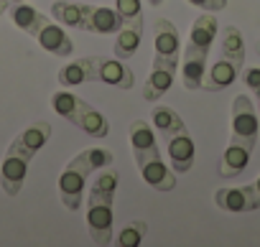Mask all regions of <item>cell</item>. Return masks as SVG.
<instances>
[{
  "label": "cell",
  "instance_id": "1",
  "mask_svg": "<svg viewBox=\"0 0 260 247\" xmlns=\"http://www.w3.org/2000/svg\"><path fill=\"white\" fill-rule=\"evenodd\" d=\"M51 107L56 115H61L64 120H69L72 125H77L82 133L92 135V138H107L110 135V122L102 112H97L89 102H84L82 97H77L74 92H54L51 94Z\"/></svg>",
  "mask_w": 260,
  "mask_h": 247
},
{
  "label": "cell",
  "instance_id": "2",
  "mask_svg": "<svg viewBox=\"0 0 260 247\" xmlns=\"http://www.w3.org/2000/svg\"><path fill=\"white\" fill-rule=\"evenodd\" d=\"M112 196L115 194H105L97 189H89L87 194V234L92 239V244L97 247H107L112 242Z\"/></svg>",
  "mask_w": 260,
  "mask_h": 247
},
{
  "label": "cell",
  "instance_id": "3",
  "mask_svg": "<svg viewBox=\"0 0 260 247\" xmlns=\"http://www.w3.org/2000/svg\"><path fill=\"white\" fill-rule=\"evenodd\" d=\"M230 140L242 143L247 148H255L257 135H260V120L252 107V99L247 94H237L232 102V115H230Z\"/></svg>",
  "mask_w": 260,
  "mask_h": 247
},
{
  "label": "cell",
  "instance_id": "4",
  "mask_svg": "<svg viewBox=\"0 0 260 247\" xmlns=\"http://www.w3.org/2000/svg\"><path fill=\"white\" fill-rule=\"evenodd\" d=\"M31 158H34V156L26 153L21 146H16V143L8 146L6 158H3V163H0V186H3V191H6L8 196H18V194H21Z\"/></svg>",
  "mask_w": 260,
  "mask_h": 247
},
{
  "label": "cell",
  "instance_id": "5",
  "mask_svg": "<svg viewBox=\"0 0 260 247\" xmlns=\"http://www.w3.org/2000/svg\"><path fill=\"white\" fill-rule=\"evenodd\" d=\"M214 204H217L222 211L245 214V211L260 209V194H257L255 184L235 186V189H217V191H214Z\"/></svg>",
  "mask_w": 260,
  "mask_h": 247
},
{
  "label": "cell",
  "instance_id": "6",
  "mask_svg": "<svg viewBox=\"0 0 260 247\" xmlns=\"http://www.w3.org/2000/svg\"><path fill=\"white\" fill-rule=\"evenodd\" d=\"M153 44H156V59L171 64L179 69V56H181V36L176 26L169 18H156L153 23Z\"/></svg>",
  "mask_w": 260,
  "mask_h": 247
},
{
  "label": "cell",
  "instance_id": "7",
  "mask_svg": "<svg viewBox=\"0 0 260 247\" xmlns=\"http://www.w3.org/2000/svg\"><path fill=\"white\" fill-rule=\"evenodd\" d=\"M34 39L41 44V49H46V51L54 54V56L67 59V56L74 54V44H72V39L67 36V31L61 28V23H54L49 16H41Z\"/></svg>",
  "mask_w": 260,
  "mask_h": 247
},
{
  "label": "cell",
  "instance_id": "8",
  "mask_svg": "<svg viewBox=\"0 0 260 247\" xmlns=\"http://www.w3.org/2000/svg\"><path fill=\"white\" fill-rule=\"evenodd\" d=\"M130 148H133V156H136V163H143L148 158H156L161 156V148H158V140H156V133L151 128V122L146 120H133L130 122Z\"/></svg>",
  "mask_w": 260,
  "mask_h": 247
},
{
  "label": "cell",
  "instance_id": "9",
  "mask_svg": "<svg viewBox=\"0 0 260 247\" xmlns=\"http://www.w3.org/2000/svg\"><path fill=\"white\" fill-rule=\"evenodd\" d=\"M217 31H219L217 13H202V16L194 21L191 31H189V41H186V49H184V51L209 56V49H212V44H214Z\"/></svg>",
  "mask_w": 260,
  "mask_h": 247
},
{
  "label": "cell",
  "instance_id": "10",
  "mask_svg": "<svg viewBox=\"0 0 260 247\" xmlns=\"http://www.w3.org/2000/svg\"><path fill=\"white\" fill-rule=\"evenodd\" d=\"M166 153H169V161H171L174 173H189L191 166H194V153H197L189 130L169 135L166 138Z\"/></svg>",
  "mask_w": 260,
  "mask_h": 247
},
{
  "label": "cell",
  "instance_id": "11",
  "mask_svg": "<svg viewBox=\"0 0 260 247\" xmlns=\"http://www.w3.org/2000/svg\"><path fill=\"white\" fill-rule=\"evenodd\" d=\"M138 171H141L143 181H146L153 191L169 194V191H174V189H176V173H174V168H171L161 156H156V158H148V161L138 163Z\"/></svg>",
  "mask_w": 260,
  "mask_h": 247
},
{
  "label": "cell",
  "instance_id": "12",
  "mask_svg": "<svg viewBox=\"0 0 260 247\" xmlns=\"http://www.w3.org/2000/svg\"><path fill=\"white\" fill-rule=\"evenodd\" d=\"M84 173L82 171H77V168H72V166H67L64 168V173L59 176V199H61V204L69 209V211H77L79 206H82V199H84V189H87V184H84Z\"/></svg>",
  "mask_w": 260,
  "mask_h": 247
},
{
  "label": "cell",
  "instance_id": "13",
  "mask_svg": "<svg viewBox=\"0 0 260 247\" xmlns=\"http://www.w3.org/2000/svg\"><path fill=\"white\" fill-rule=\"evenodd\" d=\"M97 82L102 84H110L115 89H133L136 84V77L130 72V66L122 61V59H110V56H100V74H97Z\"/></svg>",
  "mask_w": 260,
  "mask_h": 247
},
{
  "label": "cell",
  "instance_id": "14",
  "mask_svg": "<svg viewBox=\"0 0 260 247\" xmlns=\"http://www.w3.org/2000/svg\"><path fill=\"white\" fill-rule=\"evenodd\" d=\"M97 74H100V56H84L79 61L67 64L59 72V84L61 87H79L87 82H97Z\"/></svg>",
  "mask_w": 260,
  "mask_h": 247
},
{
  "label": "cell",
  "instance_id": "15",
  "mask_svg": "<svg viewBox=\"0 0 260 247\" xmlns=\"http://www.w3.org/2000/svg\"><path fill=\"white\" fill-rule=\"evenodd\" d=\"M240 72H242V66H237L235 61L219 56V59L204 72L202 89H207V92H222V89H227V87L235 84V79L240 77Z\"/></svg>",
  "mask_w": 260,
  "mask_h": 247
},
{
  "label": "cell",
  "instance_id": "16",
  "mask_svg": "<svg viewBox=\"0 0 260 247\" xmlns=\"http://www.w3.org/2000/svg\"><path fill=\"white\" fill-rule=\"evenodd\" d=\"M174 74H176V66L161 61V59H153V69L143 84V99L148 102H158L174 84Z\"/></svg>",
  "mask_w": 260,
  "mask_h": 247
},
{
  "label": "cell",
  "instance_id": "17",
  "mask_svg": "<svg viewBox=\"0 0 260 247\" xmlns=\"http://www.w3.org/2000/svg\"><path fill=\"white\" fill-rule=\"evenodd\" d=\"M122 26V18L115 8H105V6H89L87 11V31L89 33H117Z\"/></svg>",
  "mask_w": 260,
  "mask_h": 247
},
{
  "label": "cell",
  "instance_id": "18",
  "mask_svg": "<svg viewBox=\"0 0 260 247\" xmlns=\"http://www.w3.org/2000/svg\"><path fill=\"white\" fill-rule=\"evenodd\" d=\"M250 156H252V148L230 140V146H227V151H224V156H222V161H219V176H222V179H235V176H240V173L247 168Z\"/></svg>",
  "mask_w": 260,
  "mask_h": 247
},
{
  "label": "cell",
  "instance_id": "19",
  "mask_svg": "<svg viewBox=\"0 0 260 247\" xmlns=\"http://www.w3.org/2000/svg\"><path fill=\"white\" fill-rule=\"evenodd\" d=\"M143 44V26H136V23H122L117 36H115V44H112V51L117 59L127 61L130 56H136L138 49Z\"/></svg>",
  "mask_w": 260,
  "mask_h": 247
},
{
  "label": "cell",
  "instance_id": "20",
  "mask_svg": "<svg viewBox=\"0 0 260 247\" xmlns=\"http://www.w3.org/2000/svg\"><path fill=\"white\" fill-rule=\"evenodd\" d=\"M112 161H115L112 151H107V148H87V151L77 153L67 166H72V168H77V171H82L87 176V173H94V171H102V168L112 166Z\"/></svg>",
  "mask_w": 260,
  "mask_h": 247
},
{
  "label": "cell",
  "instance_id": "21",
  "mask_svg": "<svg viewBox=\"0 0 260 247\" xmlns=\"http://www.w3.org/2000/svg\"><path fill=\"white\" fill-rule=\"evenodd\" d=\"M51 122H46V120H39V122H31V125L21 133V135H16L13 138V143L16 146H21L26 153H31V156H36L44 146H46V140L51 138Z\"/></svg>",
  "mask_w": 260,
  "mask_h": 247
},
{
  "label": "cell",
  "instance_id": "22",
  "mask_svg": "<svg viewBox=\"0 0 260 247\" xmlns=\"http://www.w3.org/2000/svg\"><path fill=\"white\" fill-rule=\"evenodd\" d=\"M87 11L89 6H79V3H69V0H56L51 6V16L67 26V28H79L87 31Z\"/></svg>",
  "mask_w": 260,
  "mask_h": 247
},
{
  "label": "cell",
  "instance_id": "23",
  "mask_svg": "<svg viewBox=\"0 0 260 247\" xmlns=\"http://www.w3.org/2000/svg\"><path fill=\"white\" fill-rule=\"evenodd\" d=\"M151 120H153V128H156V130L164 135V140H166L169 135H174V133H184V130H186V125H184L181 115H179L174 107H166V104L153 107Z\"/></svg>",
  "mask_w": 260,
  "mask_h": 247
},
{
  "label": "cell",
  "instance_id": "24",
  "mask_svg": "<svg viewBox=\"0 0 260 247\" xmlns=\"http://www.w3.org/2000/svg\"><path fill=\"white\" fill-rule=\"evenodd\" d=\"M204 72H207V56H204V54L184 51V72H181V82H184V87H186L189 92L202 89Z\"/></svg>",
  "mask_w": 260,
  "mask_h": 247
},
{
  "label": "cell",
  "instance_id": "25",
  "mask_svg": "<svg viewBox=\"0 0 260 247\" xmlns=\"http://www.w3.org/2000/svg\"><path fill=\"white\" fill-rule=\"evenodd\" d=\"M219 56L235 61L237 66H245V39L237 26H227L222 31V44H219Z\"/></svg>",
  "mask_w": 260,
  "mask_h": 247
},
{
  "label": "cell",
  "instance_id": "26",
  "mask_svg": "<svg viewBox=\"0 0 260 247\" xmlns=\"http://www.w3.org/2000/svg\"><path fill=\"white\" fill-rule=\"evenodd\" d=\"M146 234H148V224H146L143 219H133V222H127V224L117 232L115 242H117L120 247H138V244L146 239Z\"/></svg>",
  "mask_w": 260,
  "mask_h": 247
},
{
  "label": "cell",
  "instance_id": "27",
  "mask_svg": "<svg viewBox=\"0 0 260 247\" xmlns=\"http://www.w3.org/2000/svg\"><path fill=\"white\" fill-rule=\"evenodd\" d=\"M115 11L120 13L122 23L143 26V6H141V0H115Z\"/></svg>",
  "mask_w": 260,
  "mask_h": 247
},
{
  "label": "cell",
  "instance_id": "28",
  "mask_svg": "<svg viewBox=\"0 0 260 247\" xmlns=\"http://www.w3.org/2000/svg\"><path fill=\"white\" fill-rule=\"evenodd\" d=\"M117 184H120V176H117V171L107 166V168H102V173L94 179L92 189H97V191H105V194H115V191H117Z\"/></svg>",
  "mask_w": 260,
  "mask_h": 247
},
{
  "label": "cell",
  "instance_id": "29",
  "mask_svg": "<svg viewBox=\"0 0 260 247\" xmlns=\"http://www.w3.org/2000/svg\"><path fill=\"white\" fill-rule=\"evenodd\" d=\"M242 82H245V87H247L255 97H260V69H257V66L245 69V72H242Z\"/></svg>",
  "mask_w": 260,
  "mask_h": 247
},
{
  "label": "cell",
  "instance_id": "30",
  "mask_svg": "<svg viewBox=\"0 0 260 247\" xmlns=\"http://www.w3.org/2000/svg\"><path fill=\"white\" fill-rule=\"evenodd\" d=\"M189 6L204 11V13H217V11H224L227 8V0H186Z\"/></svg>",
  "mask_w": 260,
  "mask_h": 247
},
{
  "label": "cell",
  "instance_id": "31",
  "mask_svg": "<svg viewBox=\"0 0 260 247\" xmlns=\"http://www.w3.org/2000/svg\"><path fill=\"white\" fill-rule=\"evenodd\" d=\"M8 8H11V0H0V16H3Z\"/></svg>",
  "mask_w": 260,
  "mask_h": 247
},
{
  "label": "cell",
  "instance_id": "32",
  "mask_svg": "<svg viewBox=\"0 0 260 247\" xmlns=\"http://www.w3.org/2000/svg\"><path fill=\"white\" fill-rule=\"evenodd\" d=\"M148 3H151L153 8H158V6H164V0H148Z\"/></svg>",
  "mask_w": 260,
  "mask_h": 247
},
{
  "label": "cell",
  "instance_id": "33",
  "mask_svg": "<svg viewBox=\"0 0 260 247\" xmlns=\"http://www.w3.org/2000/svg\"><path fill=\"white\" fill-rule=\"evenodd\" d=\"M255 189H257V194H260V176H257V181H255Z\"/></svg>",
  "mask_w": 260,
  "mask_h": 247
},
{
  "label": "cell",
  "instance_id": "34",
  "mask_svg": "<svg viewBox=\"0 0 260 247\" xmlns=\"http://www.w3.org/2000/svg\"><path fill=\"white\" fill-rule=\"evenodd\" d=\"M257 120H260V97H257Z\"/></svg>",
  "mask_w": 260,
  "mask_h": 247
},
{
  "label": "cell",
  "instance_id": "35",
  "mask_svg": "<svg viewBox=\"0 0 260 247\" xmlns=\"http://www.w3.org/2000/svg\"><path fill=\"white\" fill-rule=\"evenodd\" d=\"M13 3H26V0H11V6H13Z\"/></svg>",
  "mask_w": 260,
  "mask_h": 247
},
{
  "label": "cell",
  "instance_id": "36",
  "mask_svg": "<svg viewBox=\"0 0 260 247\" xmlns=\"http://www.w3.org/2000/svg\"><path fill=\"white\" fill-rule=\"evenodd\" d=\"M255 49H257V54H260V41H257V44H255Z\"/></svg>",
  "mask_w": 260,
  "mask_h": 247
}]
</instances>
